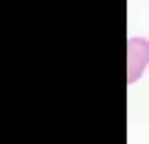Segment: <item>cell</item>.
<instances>
[{
  "mask_svg": "<svg viewBox=\"0 0 149 144\" xmlns=\"http://www.w3.org/2000/svg\"><path fill=\"white\" fill-rule=\"evenodd\" d=\"M149 64V41L144 37H131L127 41V83L142 77Z\"/></svg>",
  "mask_w": 149,
  "mask_h": 144,
  "instance_id": "obj_1",
  "label": "cell"
}]
</instances>
